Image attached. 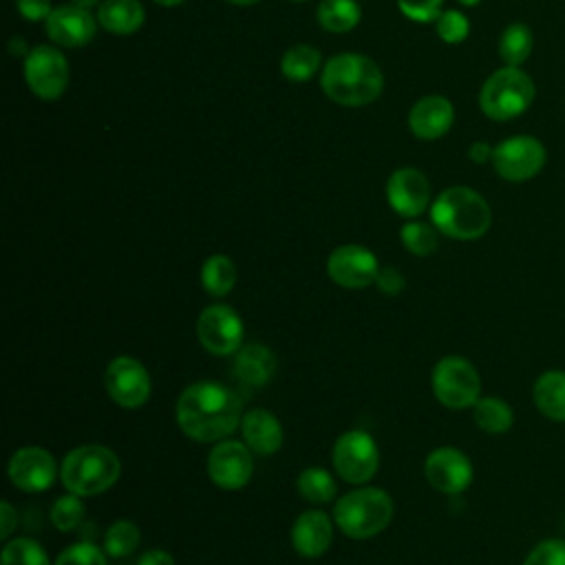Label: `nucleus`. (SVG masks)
<instances>
[{
    "label": "nucleus",
    "instance_id": "obj_1",
    "mask_svg": "<svg viewBox=\"0 0 565 565\" xmlns=\"http://www.w3.org/2000/svg\"><path fill=\"white\" fill-rule=\"evenodd\" d=\"M181 433L194 441L227 439L243 419L241 397L218 382H194L185 386L174 406Z\"/></svg>",
    "mask_w": 565,
    "mask_h": 565
},
{
    "label": "nucleus",
    "instance_id": "obj_2",
    "mask_svg": "<svg viewBox=\"0 0 565 565\" xmlns=\"http://www.w3.org/2000/svg\"><path fill=\"white\" fill-rule=\"evenodd\" d=\"M320 86L331 102L360 108L380 97L384 75L380 66L362 53H338L322 66Z\"/></svg>",
    "mask_w": 565,
    "mask_h": 565
},
{
    "label": "nucleus",
    "instance_id": "obj_3",
    "mask_svg": "<svg viewBox=\"0 0 565 565\" xmlns=\"http://www.w3.org/2000/svg\"><path fill=\"white\" fill-rule=\"evenodd\" d=\"M430 221L448 238L475 241L490 230L492 210L477 190L450 185L433 201Z\"/></svg>",
    "mask_w": 565,
    "mask_h": 565
},
{
    "label": "nucleus",
    "instance_id": "obj_4",
    "mask_svg": "<svg viewBox=\"0 0 565 565\" xmlns=\"http://www.w3.org/2000/svg\"><path fill=\"white\" fill-rule=\"evenodd\" d=\"M121 475L119 457L102 444L75 446L60 466L62 486L79 497H95L117 483Z\"/></svg>",
    "mask_w": 565,
    "mask_h": 565
},
{
    "label": "nucleus",
    "instance_id": "obj_5",
    "mask_svg": "<svg viewBox=\"0 0 565 565\" xmlns=\"http://www.w3.org/2000/svg\"><path fill=\"white\" fill-rule=\"evenodd\" d=\"M393 519V499L386 490L362 486L342 494L333 505V521L349 539H371Z\"/></svg>",
    "mask_w": 565,
    "mask_h": 565
},
{
    "label": "nucleus",
    "instance_id": "obj_6",
    "mask_svg": "<svg viewBox=\"0 0 565 565\" xmlns=\"http://www.w3.org/2000/svg\"><path fill=\"white\" fill-rule=\"evenodd\" d=\"M536 88L521 66L497 68L479 90V108L488 119L508 121L523 115L534 102Z\"/></svg>",
    "mask_w": 565,
    "mask_h": 565
},
{
    "label": "nucleus",
    "instance_id": "obj_7",
    "mask_svg": "<svg viewBox=\"0 0 565 565\" xmlns=\"http://www.w3.org/2000/svg\"><path fill=\"white\" fill-rule=\"evenodd\" d=\"M430 384L437 402L452 411L475 406V402L481 397L479 371L463 355L441 358L433 369Z\"/></svg>",
    "mask_w": 565,
    "mask_h": 565
},
{
    "label": "nucleus",
    "instance_id": "obj_8",
    "mask_svg": "<svg viewBox=\"0 0 565 565\" xmlns=\"http://www.w3.org/2000/svg\"><path fill=\"white\" fill-rule=\"evenodd\" d=\"M331 463L340 479L353 486H364L375 477L380 466L377 444L366 430H344L331 448Z\"/></svg>",
    "mask_w": 565,
    "mask_h": 565
},
{
    "label": "nucleus",
    "instance_id": "obj_9",
    "mask_svg": "<svg viewBox=\"0 0 565 565\" xmlns=\"http://www.w3.org/2000/svg\"><path fill=\"white\" fill-rule=\"evenodd\" d=\"M547 161L545 146L532 135H512L494 146L492 168L494 172L512 183L534 179Z\"/></svg>",
    "mask_w": 565,
    "mask_h": 565
},
{
    "label": "nucleus",
    "instance_id": "obj_10",
    "mask_svg": "<svg viewBox=\"0 0 565 565\" xmlns=\"http://www.w3.org/2000/svg\"><path fill=\"white\" fill-rule=\"evenodd\" d=\"M71 79L68 60L55 46L40 44L24 55V82L40 99H57Z\"/></svg>",
    "mask_w": 565,
    "mask_h": 565
},
{
    "label": "nucleus",
    "instance_id": "obj_11",
    "mask_svg": "<svg viewBox=\"0 0 565 565\" xmlns=\"http://www.w3.org/2000/svg\"><path fill=\"white\" fill-rule=\"evenodd\" d=\"M104 388L121 408H139L148 402L152 382L148 369L130 355H117L104 371Z\"/></svg>",
    "mask_w": 565,
    "mask_h": 565
},
{
    "label": "nucleus",
    "instance_id": "obj_12",
    "mask_svg": "<svg viewBox=\"0 0 565 565\" xmlns=\"http://www.w3.org/2000/svg\"><path fill=\"white\" fill-rule=\"evenodd\" d=\"M196 338L212 355H232L243 347V320L227 305H207L196 318Z\"/></svg>",
    "mask_w": 565,
    "mask_h": 565
},
{
    "label": "nucleus",
    "instance_id": "obj_13",
    "mask_svg": "<svg viewBox=\"0 0 565 565\" xmlns=\"http://www.w3.org/2000/svg\"><path fill=\"white\" fill-rule=\"evenodd\" d=\"M254 475L252 448L245 441L221 439L207 455V477L221 490H241Z\"/></svg>",
    "mask_w": 565,
    "mask_h": 565
},
{
    "label": "nucleus",
    "instance_id": "obj_14",
    "mask_svg": "<svg viewBox=\"0 0 565 565\" xmlns=\"http://www.w3.org/2000/svg\"><path fill=\"white\" fill-rule=\"evenodd\" d=\"M377 271H380L377 258L364 245H355V243L340 245L327 258L329 278L344 289H364L369 285H375Z\"/></svg>",
    "mask_w": 565,
    "mask_h": 565
},
{
    "label": "nucleus",
    "instance_id": "obj_15",
    "mask_svg": "<svg viewBox=\"0 0 565 565\" xmlns=\"http://www.w3.org/2000/svg\"><path fill=\"white\" fill-rule=\"evenodd\" d=\"M11 483L22 492H44L57 477L55 457L42 446L18 448L7 466Z\"/></svg>",
    "mask_w": 565,
    "mask_h": 565
},
{
    "label": "nucleus",
    "instance_id": "obj_16",
    "mask_svg": "<svg viewBox=\"0 0 565 565\" xmlns=\"http://www.w3.org/2000/svg\"><path fill=\"white\" fill-rule=\"evenodd\" d=\"M426 481L444 494H461L472 483V463L455 446H439L424 461Z\"/></svg>",
    "mask_w": 565,
    "mask_h": 565
},
{
    "label": "nucleus",
    "instance_id": "obj_17",
    "mask_svg": "<svg viewBox=\"0 0 565 565\" xmlns=\"http://www.w3.org/2000/svg\"><path fill=\"white\" fill-rule=\"evenodd\" d=\"M386 201L404 218H417L430 203V183L417 168H397L386 181Z\"/></svg>",
    "mask_w": 565,
    "mask_h": 565
},
{
    "label": "nucleus",
    "instance_id": "obj_18",
    "mask_svg": "<svg viewBox=\"0 0 565 565\" xmlns=\"http://www.w3.org/2000/svg\"><path fill=\"white\" fill-rule=\"evenodd\" d=\"M97 24V18H93L88 9L75 4L53 7L51 15L44 20V29L51 42L64 49H77L88 44L95 38Z\"/></svg>",
    "mask_w": 565,
    "mask_h": 565
},
{
    "label": "nucleus",
    "instance_id": "obj_19",
    "mask_svg": "<svg viewBox=\"0 0 565 565\" xmlns=\"http://www.w3.org/2000/svg\"><path fill=\"white\" fill-rule=\"evenodd\" d=\"M455 121V108L450 99L441 95H426L417 99L408 113V128L417 139L435 141L444 137Z\"/></svg>",
    "mask_w": 565,
    "mask_h": 565
},
{
    "label": "nucleus",
    "instance_id": "obj_20",
    "mask_svg": "<svg viewBox=\"0 0 565 565\" xmlns=\"http://www.w3.org/2000/svg\"><path fill=\"white\" fill-rule=\"evenodd\" d=\"M333 541V521L322 510H305L291 525V545L305 558L322 556Z\"/></svg>",
    "mask_w": 565,
    "mask_h": 565
},
{
    "label": "nucleus",
    "instance_id": "obj_21",
    "mask_svg": "<svg viewBox=\"0 0 565 565\" xmlns=\"http://www.w3.org/2000/svg\"><path fill=\"white\" fill-rule=\"evenodd\" d=\"M243 441L256 455H274L280 450L285 433L278 417L267 408H249L241 419Z\"/></svg>",
    "mask_w": 565,
    "mask_h": 565
},
{
    "label": "nucleus",
    "instance_id": "obj_22",
    "mask_svg": "<svg viewBox=\"0 0 565 565\" xmlns=\"http://www.w3.org/2000/svg\"><path fill=\"white\" fill-rule=\"evenodd\" d=\"M276 373V355L265 344H245L236 351L234 375L245 386H265Z\"/></svg>",
    "mask_w": 565,
    "mask_h": 565
},
{
    "label": "nucleus",
    "instance_id": "obj_23",
    "mask_svg": "<svg viewBox=\"0 0 565 565\" xmlns=\"http://www.w3.org/2000/svg\"><path fill=\"white\" fill-rule=\"evenodd\" d=\"M532 399L541 415L565 422V371H545L532 386Z\"/></svg>",
    "mask_w": 565,
    "mask_h": 565
},
{
    "label": "nucleus",
    "instance_id": "obj_24",
    "mask_svg": "<svg viewBox=\"0 0 565 565\" xmlns=\"http://www.w3.org/2000/svg\"><path fill=\"white\" fill-rule=\"evenodd\" d=\"M143 15L139 0H104L97 9V22L115 35L135 33L143 24Z\"/></svg>",
    "mask_w": 565,
    "mask_h": 565
},
{
    "label": "nucleus",
    "instance_id": "obj_25",
    "mask_svg": "<svg viewBox=\"0 0 565 565\" xmlns=\"http://www.w3.org/2000/svg\"><path fill=\"white\" fill-rule=\"evenodd\" d=\"M362 9L358 0H320L316 9L318 24L329 33H347L358 26Z\"/></svg>",
    "mask_w": 565,
    "mask_h": 565
},
{
    "label": "nucleus",
    "instance_id": "obj_26",
    "mask_svg": "<svg viewBox=\"0 0 565 565\" xmlns=\"http://www.w3.org/2000/svg\"><path fill=\"white\" fill-rule=\"evenodd\" d=\"M472 419L475 424L488 433V435H503L512 428L514 422V413L510 408L508 402H503L501 397L494 395H486L479 397L472 406Z\"/></svg>",
    "mask_w": 565,
    "mask_h": 565
},
{
    "label": "nucleus",
    "instance_id": "obj_27",
    "mask_svg": "<svg viewBox=\"0 0 565 565\" xmlns=\"http://www.w3.org/2000/svg\"><path fill=\"white\" fill-rule=\"evenodd\" d=\"M201 285L210 296H225L236 285V265L225 254H212L201 265Z\"/></svg>",
    "mask_w": 565,
    "mask_h": 565
},
{
    "label": "nucleus",
    "instance_id": "obj_28",
    "mask_svg": "<svg viewBox=\"0 0 565 565\" xmlns=\"http://www.w3.org/2000/svg\"><path fill=\"white\" fill-rule=\"evenodd\" d=\"M534 49V35L527 24L512 22L499 38V57L505 66H521Z\"/></svg>",
    "mask_w": 565,
    "mask_h": 565
},
{
    "label": "nucleus",
    "instance_id": "obj_29",
    "mask_svg": "<svg viewBox=\"0 0 565 565\" xmlns=\"http://www.w3.org/2000/svg\"><path fill=\"white\" fill-rule=\"evenodd\" d=\"M320 68V51L311 44H296L280 57V73L291 82H307Z\"/></svg>",
    "mask_w": 565,
    "mask_h": 565
},
{
    "label": "nucleus",
    "instance_id": "obj_30",
    "mask_svg": "<svg viewBox=\"0 0 565 565\" xmlns=\"http://www.w3.org/2000/svg\"><path fill=\"white\" fill-rule=\"evenodd\" d=\"M296 488H298V494L309 503H329L335 499V492H338L333 475L318 466L305 468L296 479Z\"/></svg>",
    "mask_w": 565,
    "mask_h": 565
},
{
    "label": "nucleus",
    "instance_id": "obj_31",
    "mask_svg": "<svg viewBox=\"0 0 565 565\" xmlns=\"http://www.w3.org/2000/svg\"><path fill=\"white\" fill-rule=\"evenodd\" d=\"M139 541H141L139 527L128 519H117L106 530L104 550L113 558H124V556H130L139 547Z\"/></svg>",
    "mask_w": 565,
    "mask_h": 565
},
{
    "label": "nucleus",
    "instance_id": "obj_32",
    "mask_svg": "<svg viewBox=\"0 0 565 565\" xmlns=\"http://www.w3.org/2000/svg\"><path fill=\"white\" fill-rule=\"evenodd\" d=\"M399 238L402 245L413 254V256H430L437 249L439 243V230L430 223H422V221H408L402 225L399 230Z\"/></svg>",
    "mask_w": 565,
    "mask_h": 565
},
{
    "label": "nucleus",
    "instance_id": "obj_33",
    "mask_svg": "<svg viewBox=\"0 0 565 565\" xmlns=\"http://www.w3.org/2000/svg\"><path fill=\"white\" fill-rule=\"evenodd\" d=\"M0 563L2 565H51L44 547L29 536L4 541Z\"/></svg>",
    "mask_w": 565,
    "mask_h": 565
},
{
    "label": "nucleus",
    "instance_id": "obj_34",
    "mask_svg": "<svg viewBox=\"0 0 565 565\" xmlns=\"http://www.w3.org/2000/svg\"><path fill=\"white\" fill-rule=\"evenodd\" d=\"M84 514H86V508L82 503V497L68 492V494H62L55 499V503L51 508V523L60 532H71L84 521Z\"/></svg>",
    "mask_w": 565,
    "mask_h": 565
},
{
    "label": "nucleus",
    "instance_id": "obj_35",
    "mask_svg": "<svg viewBox=\"0 0 565 565\" xmlns=\"http://www.w3.org/2000/svg\"><path fill=\"white\" fill-rule=\"evenodd\" d=\"M53 565H108L106 550L90 541H77L60 552Z\"/></svg>",
    "mask_w": 565,
    "mask_h": 565
},
{
    "label": "nucleus",
    "instance_id": "obj_36",
    "mask_svg": "<svg viewBox=\"0 0 565 565\" xmlns=\"http://www.w3.org/2000/svg\"><path fill=\"white\" fill-rule=\"evenodd\" d=\"M435 29L441 42L446 44H459L468 38L470 33V22L468 18L457 11V9H446L439 13V18L435 20Z\"/></svg>",
    "mask_w": 565,
    "mask_h": 565
},
{
    "label": "nucleus",
    "instance_id": "obj_37",
    "mask_svg": "<svg viewBox=\"0 0 565 565\" xmlns=\"http://www.w3.org/2000/svg\"><path fill=\"white\" fill-rule=\"evenodd\" d=\"M523 565H565V539H545L532 547Z\"/></svg>",
    "mask_w": 565,
    "mask_h": 565
},
{
    "label": "nucleus",
    "instance_id": "obj_38",
    "mask_svg": "<svg viewBox=\"0 0 565 565\" xmlns=\"http://www.w3.org/2000/svg\"><path fill=\"white\" fill-rule=\"evenodd\" d=\"M444 0H397V9L413 22H435Z\"/></svg>",
    "mask_w": 565,
    "mask_h": 565
},
{
    "label": "nucleus",
    "instance_id": "obj_39",
    "mask_svg": "<svg viewBox=\"0 0 565 565\" xmlns=\"http://www.w3.org/2000/svg\"><path fill=\"white\" fill-rule=\"evenodd\" d=\"M406 280L402 276V271L393 265H386V267H380L377 271V278H375V287L384 294V296H397L402 289H404Z\"/></svg>",
    "mask_w": 565,
    "mask_h": 565
},
{
    "label": "nucleus",
    "instance_id": "obj_40",
    "mask_svg": "<svg viewBox=\"0 0 565 565\" xmlns=\"http://www.w3.org/2000/svg\"><path fill=\"white\" fill-rule=\"evenodd\" d=\"M18 11L22 13L24 20L29 22H38V20H46L53 11L49 0H15Z\"/></svg>",
    "mask_w": 565,
    "mask_h": 565
},
{
    "label": "nucleus",
    "instance_id": "obj_41",
    "mask_svg": "<svg viewBox=\"0 0 565 565\" xmlns=\"http://www.w3.org/2000/svg\"><path fill=\"white\" fill-rule=\"evenodd\" d=\"M15 525H18V512L13 510V505L9 501H2L0 503V536H2V541L11 539V532L15 530Z\"/></svg>",
    "mask_w": 565,
    "mask_h": 565
},
{
    "label": "nucleus",
    "instance_id": "obj_42",
    "mask_svg": "<svg viewBox=\"0 0 565 565\" xmlns=\"http://www.w3.org/2000/svg\"><path fill=\"white\" fill-rule=\"evenodd\" d=\"M137 565H177L172 554L166 550H148Z\"/></svg>",
    "mask_w": 565,
    "mask_h": 565
},
{
    "label": "nucleus",
    "instance_id": "obj_43",
    "mask_svg": "<svg viewBox=\"0 0 565 565\" xmlns=\"http://www.w3.org/2000/svg\"><path fill=\"white\" fill-rule=\"evenodd\" d=\"M492 152L494 148L486 141H475L470 148H468V157L472 163H486V161H492Z\"/></svg>",
    "mask_w": 565,
    "mask_h": 565
},
{
    "label": "nucleus",
    "instance_id": "obj_44",
    "mask_svg": "<svg viewBox=\"0 0 565 565\" xmlns=\"http://www.w3.org/2000/svg\"><path fill=\"white\" fill-rule=\"evenodd\" d=\"M29 51H31V49H26V42H24L22 38H11V40H9V53H11V55L18 57V55H26Z\"/></svg>",
    "mask_w": 565,
    "mask_h": 565
},
{
    "label": "nucleus",
    "instance_id": "obj_45",
    "mask_svg": "<svg viewBox=\"0 0 565 565\" xmlns=\"http://www.w3.org/2000/svg\"><path fill=\"white\" fill-rule=\"evenodd\" d=\"M99 0H71V4H75V7H82V9H88L90 11V7H95Z\"/></svg>",
    "mask_w": 565,
    "mask_h": 565
},
{
    "label": "nucleus",
    "instance_id": "obj_46",
    "mask_svg": "<svg viewBox=\"0 0 565 565\" xmlns=\"http://www.w3.org/2000/svg\"><path fill=\"white\" fill-rule=\"evenodd\" d=\"M225 2L236 4V7H252V4H256V2H260V0H225Z\"/></svg>",
    "mask_w": 565,
    "mask_h": 565
},
{
    "label": "nucleus",
    "instance_id": "obj_47",
    "mask_svg": "<svg viewBox=\"0 0 565 565\" xmlns=\"http://www.w3.org/2000/svg\"><path fill=\"white\" fill-rule=\"evenodd\" d=\"M152 2H157L161 7H177V4H183L185 0H152Z\"/></svg>",
    "mask_w": 565,
    "mask_h": 565
},
{
    "label": "nucleus",
    "instance_id": "obj_48",
    "mask_svg": "<svg viewBox=\"0 0 565 565\" xmlns=\"http://www.w3.org/2000/svg\"><path fill=\"white\" fill-rule=\"evenodd\" d=\"M463 7H475V4H479L481 0H459Z\"/></svg>",
    "mask_w": 565,
    "mask_h": 565
},
{
    "label": "nucleus",
    "instance_id": "obj_49",
    "mask_svg": "<svg viewBox=\"0 0 565 565\" xmlns=\"http://www.w3.org/2000/svg\"><path fill=\"white\" fill-rule=\"evenodd\" d=\"M291 2H305V0H291Z\"/></svg>",
    "mask_w": 565,
    "mask_h": 565
}]
</instances>
